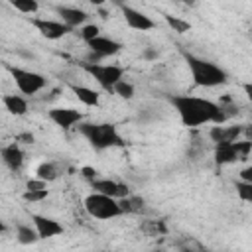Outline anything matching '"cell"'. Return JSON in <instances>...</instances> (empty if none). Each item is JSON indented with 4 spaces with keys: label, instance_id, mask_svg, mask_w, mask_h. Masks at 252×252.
I'll list each match as a JSON object with an SVG mask.
<instances>
[{
    "label": "cell",
    "instance_id": "obj_1",
    "mask_svg": "<svg viewBox=\"0 0 252 252\" xmlns=\"http://www.w3.org/2000/svg\"><path fill=\"white\" fill-rule=\"evenodd\" d=\"M169 102L177 110L183 126H201V124H207V122L222 124L228 118L224 114V110L220 108V104H217L209 98L177 94V96H169Z\"/></svg>",
    "mask_w": 252,
    "mask_h": 252
},
{
    "label": "cell",
    "instance_id": "obj_2",
    "mask_svg": "<svg viewBox=\"0 0 252 252\" xmlns=\"http://www.w3.org/2000/svg\"><path fill=\"white\" fill-rule=\"evenodd\" d=\"M183 59L191 71V77H193V83L197 87H219V85H224L228 81V75L224 69H220L219 65L211 63V61H205L201 57H195L193 53H187L183 51Z\"/></svg>",
    "mask_w": 252,
    "mask_h": 252
},
{
    "label": "cell",
    "instance_id": "obj_3",
    "mask_svg": "<svg viewBox=\"0 0 252 252\" xmlns=\"http://www.w3.org/2000/svg\"><path fill=\"white\" fill-rule=\"evenodd\" d=\"M79 132L89 140L94 150L122 148L126 144L124 138L118 134L116 126L110 122H79Z\"/></svg>",
    "mask_w": 252,
    "mask_h": 252
},
{
    "label": "cell",
    "instance_id": "obj_4",
    "mask_svg": "<svg viewBox=\"0 0 252 252\" xmlns=\"http://www.w3.org/2000/svg\"><path fill=\"white\" fill-rule=\"evenodd\" d=\"M85 211L93 219H100V220H108V219L124 215L116 197H110V195H104V193H98V191L85 197Z\"/></svg>",
    "mask_w": 252,
    "mask_h": 252
},
{
    "label": "cell",
    "instance_id": "obj_5",
    "mask_svg": "<svg viewBox=\"0 0 252 252\" xmlns=\"http://www.w3.org/2000/svg\"><path fill=\"white\" fill-rule=\"evenodd\" d=\"M83 69L108 93H112L114 85L124 77V69L118 67V65H100V63H91V61H85L83 63Z\"/></svg>",
    "mask_w": 252,
    "mask_h": 252
},
{
    "label": "cell",
    "instance_id": "obj_6",
    "mask_svg": "<svg viewBox=\"0 0 252 252\" xmlns=\"http://www.w3.org/2000/svg\"><path fill=\"white\" fill-rule=\"evenodd\" d=\"M6 69L10 71L16 87L20 89L22 94H35L47 85V79L35 71H28V69L14 67V65H6Z\"/></svg>",
    "mask_w": 252,
    "mask_h": 252
},
{
    "label": "cell",
    "instance_id": "obj_7",
    "mask_svg": "<svg viewBox=\"0 0 252 252\" xmlns=\"http://www.w3.org/2000/svg\"><path fill=\"white\" fill-rule=\"evenodd\" d=\"M32 24L35 26V30L47 37V39H61L63 35H67L71 32V26H67L65 22H57V20H43V18H35L32 20Z\"/></svg>",
    "mask_w": 252,
    "mask_h": 252
},
{
    "label": "cell",
    "instance_id": "obj_8",
    "mask_svg": "<svg viewBox=\"0 0 252 252\" xmlns=\"http://www.w3.org/2000/svg\"><path fill=\"white\" fill-rule=\"evenodd\" d=\"M120 10H122V16H124L126 26L132 28V30H138V32H150V30L156 28V22H154L150 16H146L144 12H140V10H136V8L128 6V4L122 6Z\"/></svg>",
    "mask_w": 252,
    "mask_h": 252
},
{
    "label": "cell",
    "instance_id": "obj_9",
    "mask_svg": "<svg viewBox=\"0 0 252 252\" xmlns=\"http://www.w3.org/2000/svg\"><path fill=\"white\" fill-rule=\"evenodd\" d=\"M47 114H49L51 122H53V124H57V126H59V128H63V130L73 128L75 124L83 122V118H85L81 110H77V108H63V106L51 108Z\"/></svg>",
    "mask_w": 252,
    "mask_h": 252
},
{
    "label": "cell",
    "instance_id": "obj_10",
    "mask_svg": "<svg viewBox=\"0 0 252 252\" xmlns=\"http://www.w3.org/2000/svg\"><path fill=\"white\" fill-rule=\"evenodd\" d=\"M32 224L37 228L39 238H53V236L63 232V226L57 220H53L49 217H43V215H35L33 213L32 215Z\"/></svg>",
    "mask_w": 252,
    "mask_h": 252
},
{
    "label": "cell",
    "instance_id": "obj_11",
    "mask_svg": "<svg viewBox=\"0 0 252 252\" xmlns=\"http://www.w3.org/2000/svg\"><path fill=\"white\" fill-rule=\"evenodd\" d=\"M91 187L98 193H104V195H110V197H116V199L130 195L128 185L112 181V179H94V181H91Z\"/></svg>",
    "mask_w": 252,
    "mask_h": 252
},
{
    "label": "cell",
    "instance_id": "obj_12",
    "mask_svg": "<svg viewBox=\"0 0 252 252\" xmlns=\"http://www.w3.org/2000/svg\"><path fill=\"white\" fill-rule=\"evenodd\" d=\"M240 134H242V126H220V124H217L209 130V138L215 144H222V142L232 144L240 138Z\"/></svg>",
    "mask_w": 252,
    "mask_h": 252
},
{
    "label": "cell",
    "instance_id": "obj_13",
    "mask_svg": "<svg viewBox=\"0 0 252 252\" xmlns=\"http://www.w3.org/2000/svg\"><path fill=\"white\" fill-rule=\"evenodd\" d=\"M89 49L100 53L102 57H108V55H116L120 49H122V43L116 41V39H110V37H104V35H98L91 41H87Z\"/></svg>",
    "mask_w": 252,
    "mask_h": 252
},
{
    "label": "cell",
    "instance_id": "obj_14",
    "mask_svg": "<svg viewBox=\"0 0 252 252\" xmlns=\"http://www.w3.org/2000/svg\"><path fill=\"white\" fill-rule=\"evenodd\" d=\"M55 10H57V14H59L61 22H65V24H67V26H71V28L83 26V24L87 22V18H89V14H87L85 10H79V8H69V6H57Z\"/></svg>",
    "mask_w": 252,
    "mask_h": 252
},
{
    "label": "cell",
    "instance_id": "obj_15",
    "mask_svg": "<svg viewBox=\"0 0 252 252\" xmlns=\"http://www.w3.org/2000/svg\"><path fill=\"white\" fill-rule=\"evenodd\" d=\"M2 159H4V163H6L12 171H18V169L24 165V152L20 150L18 142L8 144V146L2 148Z\"/></svg>",
    "mask_w": 252,
    "mask_h": 252
},
{
    "label": "cell",
    "instance_id": "obj_16",
    "mask_svg": "<svg viewBox=\"0 0 252 252\" xmlns=\"http://www.w3.org/2000/svg\"><path fill=\"white\" fill-rule=\"evenodd\" d=\"M238 159V152H236V146L234 142L232 144H215V161L219 165H226V163H232Z\"/></svg>",
    "mask_w": 252,
    "mask_h": 252
},
{
    "label": "cell",
    "instance_id": "obj_17",
    "mask_svg": "<svg viewBox=\"0 0 252 252\" xmlns=\"http://www.w3.org/2000/svg\"><path fill=\"white\" fill-rule=\"evenodd\" d=\"M69 89L73 91V94L87 106H98L100 104V96L96 91L89 89V87H83V85H69Z\"/></svg>",
    "mask_w": 252,
    "mask_h": 252
},
{
    "label": "cell",
    "instance_id": "obj_18",
    "mask_svg": "<svg viewBox=\"0 0 252 252\" xmlns=\"http://www.w3.org/2000/svg\"><path fill=\"white\" fill-rule=\"evenodd\" d=\"M2 102H4V106H6V110H8L10 114L24 116V114L28 112V102H26V98L20 96V94H4Z\"/></svg>",
    "mask_w": 252,
    "mask_h": 252
},
{
    "label": "cell",
    "instance_id": "obj_19",
    "mask_svg": "<svg viewBox=\"0 0 252 252\" xmlns=\"http://www.w3.org/2000/svg\"><path fill=\"white\" fill-rule=\"evenodd\" d=\"M140 230L146 236H163L167 234V224L165 220H159V219H146L140 222Z\"/></svg>",
    "mask_w": 252,
    "mask_h": 252
},
{
    "label": "cell",
    "instance_id": "obj_20",
    "mask_svg": "<svg viewBox=\"0 0 252 252\" xmlns=\"http://www.w3.org/2000/svg\"><path fill=\"white\" fill-rule=\"evenodd\" d=\"M120 207H122V213H128V215H134V213H142L144 211V205L146 201L138 195H126V197H120L118 199Z\"/></svg>",
    "mask_w": 252,
    "mask_h": 252
},
{
    "label": "cell",
    "instance_id": "obj_21",
    "mask_svg": "<svg viewBox=\"0 0 252 252\" xmlns=\"http://www.w3.org/2000/svg\"><path fill=\"white\" fill-rule=\"evenodd\" d=\"M16 236H18V242L20 244H33L39 240V232L35 226H30V224H18L16 226Z\"/></svg>",
    "mask_w": 252,
    "mask_h": 252
},
{
    "label": "cell",
    "instance_id": "obj_22",
    "mask_svg": "<svg viewBox=\"0 0 252 252\" xmlns=\"http://www.w3.org/2000/svg\"><path fill=\"white\" fill-rule=\"evenodd\" d=\"M35 177H39V179H43V181H55L57 177H59V171H57V165L55 163H51V161H43V163H39L37 165V169H35Z\"/></svg>",
    "mask_w": 252,
    "mask_h": 252
},
{
    "label": "cell",
    "instance_id": "obj_23",
    "mask_svg": "<svg viewBox=\"0 0 252 252\" xmlns=\"http://www.w3.org/2000/svg\"><path fill=\"white\" fill-rule=\"evenodd\" d=\"M163 20L167 22V26L175 32V33H187L191 30V24L187 20H181L177 16H171V14H163Z\"/></svg>",
    "mask_w": 252,
    "mask_h": 252
},
{
    "label": "cell",
    "instance_id": "obj_24",
    "mask_svg": "<svg viewBox=\"0 0 252 252\" xmlns=\"http://www.w3.org/2000/svg\"><path fill=\"white\" fill-rule=\"evenodd\" d=\"M112 93L114 94H118L120 98H126V100H130V98H134V85L132 83H128V81H124V79H120L116 85H114V89H112Z\"/></svg>",
    "mask_w": 252,
    "mask_h": 252
},
{
    "label": "cell",
    "instance_id": "obj_25",
    "mask_svg": "<svg viewBox=\"0 0 252 252\" xmlns=\"http://www.w3.org/2000/svg\"><path fill=\"white\" fill-rule=\"evenodd\" d=\"M10 4L22 14H35L39 10L37 0H10Z\"/></svg>",
    "mask_w": 252,
    "mask_h": 252
},
{
    "label": "cell",
    "instance_id": "obj_26",
    "mask_svg": "<svg viewBox=\"0 0 252 252\" xmlns=\"http://www.w3.org/2000/svg\"><path fill=\"white\" fill-rule=\"evenodd\" d=\"M234 189H236V195L242 199V201H246V203H252V183H248V181H236L234 183Z\"/></svg>",
    "mask_w": 252,
    "mask_h": 252
},
{
    "label": "cell",
    "instance_id": "obj_27",
    "mask_svg": "<svg viewBox=\"0 0 252 252\" xmlns=\"http://www.w3.org/2000/svg\"><path fill=\"white\" fill-rule=\"evenodd\" d=\"M47 195H49L47 189H26L22 197H24V201H28V203H39V201H43Z\"/></svg>",
    "mask_w": 252,
    "mask_h": 252
},
{
    "label": "cell",
    "instance_id": "obj_28",
    "mask_svg": "<svg viewBox=\"0 0 252 252\" xmlns=\"http://www.w3.org/2000/svg\"><path fill=\"white\" fill-rule=\"evenodd\" d=\"M81 37L85 39V43L87 41H91V39H94V37H98L100 35V28L96 26V24H87V26H83L81 28Z\"/></svg>",
    "mask_w": 252,
    "mask_h": 252
},
{
    "label": "cell",
    "instance_id": "obj_29",
    "mask_svg": "<svg viewBox=\"0 0 252 252\" xmlns=\"http://www.w3.org/2000/svg\"><path fill=\"white\" fill-rule=\"evenodd\" d=\"M234 146H236V152H238V161L246 159L248 154L252 152V142H248V140H244V142H238V140H236Z\"/></svg>",
    "mask_w": 252,
    "mask_h": 252
},
{
    "label": "cell",
    "instance_id": "obj_30",
    "mask_svg": "<svg viewBox=\"0 0 252 252\" xmlns=\"http://www.w3.org/2000/svg\"><path fill=\"white\" fill-rule=\"evenodd\" d=\"M16 142L18 144H33L35 138L32 132H22V134H16Z\"/></svg>",
    "mask_w": 252,
    "mask_h": 252
},
{
    "label": "cell",
    "instance_id": "obj_31",
    "mask_svg": "<svg viewBox=\"0 0 252 252\" xmlns=\"http://www.w3.org/2000/svg\"><path fill=\"white\" fill-rule=\"evenodd\" d=\"M81 175L91 183V181H94V179H96V169H94V167L85 165V167H81Z\"/></svg>",
    "mask_w": 252,
    "mask_h": 252
},
{
    "label": "cell",
    "instance_id": "obj_32",
    "mask_svg": "<svg viewBox=\"0 0 252 252\" xmlns=\"http://www.w3.org/2000/svg\"><path fill=\"white\" fill-rule=\"evenodd\" d=\"M26 189H47V181H43V179H39V177L30 179L28 185H26Z\"/></svg>",
    "mask_w": 252,
    "mask_h": 252
},
{
    "label": "cell",
    "instance_id": "obj_33",
    "mask_svg": "<svg viewBox=\"0 0 252 252\" xmlns=\"http://www.w3.org/2000/svg\"><path fill=\"white\" fill-rule=\"evenodd\" d=\"M240 179L252 183V165H248V167H244V169L240 171Z\"/></svg>",
    "mask_w": 252,
    "mask_h": 252
},
{
    "label": "cell",
    "instance_id": "obj_34",
    "mask_svg": "<svg viewBox=\"0 0 252 252\" xmlns=\"http://www.w3.org/2000/svg\"><path fill=\"white\" fill-rule=\"evenodd\" d=\"M142 57H144V59H148V61H154V59H158V51L148 47V49L142 53Z\"/></svg>",
    "mask_w": 252,
    "mask_h": 252
},
{
    "label": "cell",
    "instance_id": "obj_35",
    "mask_svg": "<svg viewBox=\"0 0 252 252\" xmlns=\"http://www.w3.org/2000/svg\"><path fill=\"white\" fill-rule=\"evenodd\" d=\"M242 134H244V138H246L248 142H252V124H246V126L242 128Z\"/></svg>",
    "mask_w": 252,
    "mask_h": 252
},
{
    "label": "cell",
    "instance_id": "obj_36",
    "mask_svg": "<svg viewBox=\"0 0 252 252\" xmlns=\"http://www.w3.org/2000/svg\"><path fill=\"white\" fill-rule=\"evenodd\" d=\"M242 89H244V93H246L248 100L252 102V83H244V85H242Z\"/></svg>",
    "mask_w": 252,
    "mask_h": 252
},
{
    "label": "cell",
    "instance_id": "obj_37",
    "mask_svg": "<svg viewBox=\"0 0 252 252\" xmlns=\"http://www.w3.org/2000/svg\"><path fill=\"white\" fill-rule=\"evenodd\" d=\"M110 2H112L114 6H120V8H122V6H126V0H110Z\"/></svg>",
    "mask_w": 252,
    "mask_h": 252
},
{
    "label": "cell",
    "instance_id": "obj_38",
    "mask_svg": "<svg viewBox=\"0 0 252 252\" xmlns=\"http://www.w3.org/2000/svg\"><path fill=\"white\" fill-rule=\"evenodd\" d=\"M89 2H91L93 6H98V8H100V6H102V4L106 2V0H89Z\"/></svg>",
    "mask_w": 252,
    "mask_h": 252
},
{
    "label": "cell",
    "instance_id": "obj_39",
    "mask_svg": "<svg viewBox=\"0 0 252 252\" xmlns=\"http://www.w3.org/2000/svg\"><path fill=\"white\" fill-rule=\"evenodd\" d=\"M177 2H181V4H187V6H193L197 0H177Z\"/></svg>",
    "mask_w": 252,
    "mask_h": 252
},
{
    "label": "cell",
    "instance_id": "obj_40",
    "mask_svg": "<svg viewBox=\"0 0 252 252\" xmlns=\"http://www.w3.org/2000/svg\"><path fill=\"white\" fill-rule=\"evenodd\" d=\"M250 33H252V26H250Z\"/></svg>",
    "mask_w": 252,
    "mask_h": 252
}]
</instances>
